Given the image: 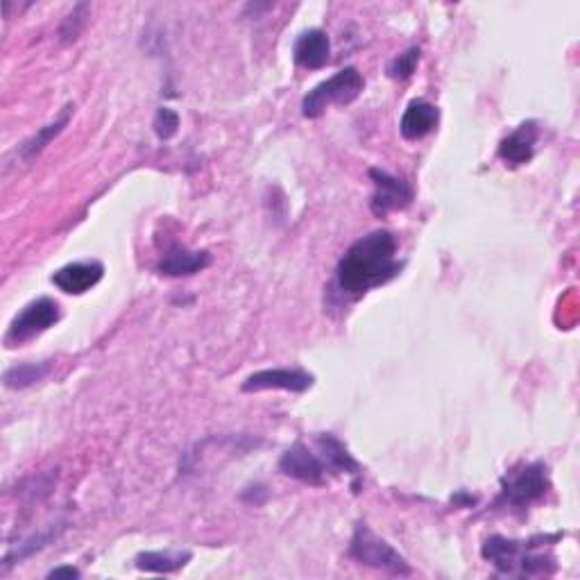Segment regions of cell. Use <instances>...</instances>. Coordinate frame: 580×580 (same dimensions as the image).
Masks as SVG:
<instances>
[{
  "instance_id": "obj_22",
  "label": "cell",
  "mask_w": 580,
  "mask_h": 580,
  "mask_svg": "<svg viewBox=\"0 0 580 580\" xmlns=\"http://www.w3.org/2000/svg\"><path fill=\"white\" fill-rule=\"evenodd\" d=\"M87 14H89V5L80 3V5L73 7V12L66 16L64 25H62V37L66 41H71V39L78 37L80 30H82V25H84V19H87Z\"/></svg>"
},
{
  "instance_id": "obj_6",
  "label": "cell",
  "mask_w": 580,
  "mask_h": 580,
  "mask_svg": "<svg viewBox=\"0 0 580 580\" xmlns=\"http://www.w3.org/2000/svg\"><path fill=\"white\" fill-rule=\"evenodd\" d=\"M59 318H62L59 304L55 300H50V297H39V300L30 302L19 315H16L14 322L10 324V331H7L5 336V343L10 347L28 343V340L41 336L50 327H55Z\"/></svg>"
},
{
  "instance_id": "obj_16",
  "label": "cell",
  "mask_w": 580,
  "mask_h": 580,
  "mask_svg": "<svg viewBox=\"0 0 580 580\" xmlns=\"http://www.w3.org/2000/svg\"><path fill=\"white\" fill-rule=\"evenodd\" d=\"M64 528H66L64 524H57V526L53 524V526H48L46 531L28 537V540L21 542L19 547H14L3 560V574H7V571H10L14 565H19V562H23L25 558H30V556H34V553L44 551L48 544H53L57 537L64 533Z\"/></svg>"
},
{
  "instance_id": "obj_21",
  "label": "cell",
  "mask_w": 580,
  "mask_h": 580,
  "mask_svg": "<svg viewBox=\"0 0 580 580\" xmlns=\"http://www.w3.org/2000/svg\"><path fill=\"white\" fill-rule=\"evenodd\" d=\"M179 127V114L170 107H161L155 116V132L161 141L173 139Z\"/></svg>"
},
{
  "instance_id": "obj_2",
  "label": "cell",
  "mask_w": 580,
  "mask_h": 580,
  "mask_svg": "<svg viewBox=\"0 0 580 580\" xmlns=\"http://www.w3.org/2000/svg\"><path fill=\"white\" fill-rule=\"evenodd\" d=\"M560 535H537L531 540H508V537L494 535L483 544V558L490 560L494 567L510 576H540L556 571V560L551 553H535L542 544L556 542Z\"/></svg>"
},
{
  "instance_id": "obj_20",
  "label": "cell",
  "mask_w": 580,
  "mask_h": 580,
  "mask_svg": "<svg viewBox=\"0 0 580 580\" xmlns=\"http://www.w3.org/2000/svg\"><path fill=\"white\" fill-rule=\"evenodd\" d=\"M420 48L413 46V48H408L406 53H402L399 57L392 59V62L388 64V78L390 80H408L411 75L415 73V68H417V62H420Z\"/></svg>"
},
{
  "instance_id": "obj_17",
  "label": "cell",
  "mask_w": 580,
  "mask_h": 580,
  "mask_svg": "<svg viewBox=\"0 0 580 580\" xmlns=\"http://www.w3.org/2000/svg\"><path fill=\"white\" fill-rule=\"evenodd\" d=\"M189 560V551H148L136 556V567L141 571H155V574H170V571L182 569Z\"/></svg>"
},
{
  "instance_id": "obj_13",
  "label": "cell",
  "mask_w": 580,
  "mask_h": 580,
  "mask_svg": "<svg viewBox=\"0 0 580 580\" xmlns=\"http://www.w3.org/2000/svg\"><path fill=\"white\" fill-rule=\"evenodd\" d=\"M438 123H440L438 107L426 100H413L402 116L399 132H402L406 141H417L424 139L426 134H431L435 127H438Z\"/></svg>"
},
{
  "instance_id": "obj_19",
  "label": "cell",
  "mask_w": 580,
  "mask_h": 580,
  "mask_svg": "<svg viewBox=\"0 0 580 580\" xmlns=\"http://www.w3.org/2000/svg\"><path fill=\"white\" fill-rule=\"evenodd\" d=\"M50 370H53V363L50 361H41V363H23V365H14L5 372V386L7 388H16V390H23V388H30L34 383L44 381Z\"/></svg>"
},
{
  "instance_id": "obj_10",
  "label": "cell",
  "mask_w": 580,
  "mask_h": 580,
  "mask_svg": "<svg viewBox=\"0 0 580 580\" xmlns=\"http://www.w3.org/2000/svg\"><path fill=\"white\" fill-rule=\"evenodd\" d=\"M105 277V266L100 261H78L59 268L53 275V284L68 295H84L96 288Z\"/></svg>"
},
{
  "instance_id": "obj_5",
  "label": "cell",
  "mask_w": 580,
  "mask_h": 580,
  "mask_svg": "<svg viewBox=\"0 0 580 580\" xmlns=\"http://www.w3.org/2000/svg\"><path fill=\"white\" fill-rule=\"evenodd\" d=\"M501 501L506 506L513 508H528L535 501L544 499V494L549 492V472L544 463L526 465L522 472L508 474L501 479Z\"/></svg>"
},
{
  "instance_id": "obj_12",
  "label": "cell",
  "mask_w": 580,
  "mask_h": 580,
  "mask_svg": "<svg viewBox=\"0 0 580 580\" xmlns=\"http://www.w3.org/2000/svg\"><path fill=\"white\" fill-rule=\"evenodd\" d=\"M293 57L302 68H311V71L327 66L331 57V41L327 32L318 28L302 32L293 46Z\"/></svg>"
},
{
  "instance_id": "obj_18",
  "label": "cell",
  "mask_w": 580,
  "mask_h": 580,
  "mask_svg": "<svg viewBox=\"0 0 580 580\" xmlns=\"http://www.w3.org/2000/svg\"><path fill=\"white\" fill-rule=\"evenodd\" d=\"M73 105H66L64 107V112L59 114L53 123L50 125H46L44 130H39L37 134L32 136L30 141H25L23 143V148H21V157L25 159V161H30V159H34L37 155H41V152L46 150V145L55 139L57 134H62L64 132V127L68 125V121H71V114H73Z\"/></svg>"
},
{
  "instance_id": "obj_1",
  "label": "cell",
  "mask_w": 580,
  "mask_h": 580,
  "mask_svg": "<svg viewBox=\"0 0 580 580\" xmlns=\"http://www.w3.org/2000/svg\"><path fill=\"white\" fill-rule=\"evenodd\" d=\"M402 270L397 261V238L386 229H377L368 236L358 238L349 247L345 257L338 261L336 284L345 297H361L395 279Z\"/></svg>"
},
{
  "instance_id": "obj_3",
  "label": "cell",
  "mask_w": 580,
  "mask_h": 580,
  "mask_svg": "<svg viewBox=\"0 0 580 580\" xmlns=\"http://www.w3.org/2000/svg\"><path fill=\"white\" fill-rule=\"evenodd\" d=\"M363 89V75L358 73V68L347 66L306 93V98L302 100V114L306 118H320L331 105H352Z\"/></svg>"
},
{
  "instance_id": "obj_23",
  "label": "cell",
  "mask_w": 580,
  "mask_h": 580,
  "mask_svg": "<svg viewBox=\"0 0 580 580\" xmlns=\"http://www.w3.org/2000/svg\"><path fill=\"white\" fill-rule=\"evenodd\" d=\"M48 578H80V571L75 567H57L50 571Z\"/></svg>"
},
{
  "instance_id": "obj_9",
  "label": "cell",
  "mask_w": 580,
  "mask_h": 580,
  "mask_svg": "<svg viewBox=\"0 0 580 580\" xmlns=\"http://www.w3.org/2000/svg\"><path fill=\"white\" fill-rule=\"evenodd\" d=\"M279 469L281 474L290 476V479L309 485H320L324 483V476H327V469H324L320 456L306 447L304 442H295V445L281 456Z\"/></svg>"
},
{
  "instance_id": "obj_15",
  "label": "cell",
  "mask_w": 580,
  "mask_h": 580,
  "mask_svg": "<svg viewBox=\"0 0 580 580\" xmlns=\"http://www.w3.org/2000/svg\"><path fill=\"white\" fill-rule=\"evenodd\" d=\"M211 266V254L204 250H184V247H175L170 250L164 259L159 261L157 270L166 277H191L198 272L207 270Z\"/></svg>"
},
{
  "instance_id": "obj_14",
  "label": "cell",
  "mask_w": 580,
  "mask_h": 580,
  "mask_svg": "<svg viewBox=\"0 0 580 580\" xmlns=\"http://www.w3.org/2000/svg\"><path fill=\"white\" fill-rule=\"evenodd\" d=\"M315 447H318V456L322 460V465L331 474H349L358 479L361 476V465L356 463L354 456L349 454L343 442L336 440L334 435H318L315 438Z\"/></svg>"
},
{
  "instance_id": "obj_8",
  "label": "cell",
  "mask_w": 580,
  "mask_h": 580,
  "mask_svg": "<svg viewBox=\"0 0 580 580\" xmlns=\"http://www.w3.org/2000/svg\"><path fill=\"white\" fill-rule=\"evenodd\" d=\"M313 374L297 368H277L254 372L243 383V392L259 390H288V392H306L313 388Z\"/></svg>"
},
{
  "instance_id": "obj_11",
  "label": "cell",
  "mask_w": 580,
  "mask_h": 580,
  "mask_svg": "<svg viewBox=\"0 0 580 580\" xmlns=\"http://www.w3.org/2000/svg\"><path fill=\"white\" fill-rule=\"evenodd\" d=\"M537 134H540V127L535 121L522 123L517 130L506 136L499 145V157L506 161L508 166H524L535 155V143Z\"/></svg>"
},
{
  "instance_id": "obj_7",
  "label": "cell",
  "mask_w": 580,
  "mask_h": 580,
  "mask_svg": "<svg viewBox=\"0 0 580 580\" xmlns=\"http://www.w3.org/2000/svg\"><path fill=\"white\" fill-rule=\"evenodd\" d=\"M370 177H372L374 186H377V191H374L372 200H370L374 216L386 218L390 211L406 209L408 204L413 202V189L404 182V179H399V177L390 175V173H386V170H379V168H372Z\"/></svg>"
},
{
  "instance_id": "obj_4",
  "label": "cell",
  "mask_w": 580,
  "mask_h": 580,
  "mask_svg": "<svg viewBox=\"0 0 580 580\" xmlns=\"http://www.w3.org/2000/svg\"><path fill=\"white\" fill-rule=\"evenodd\" d=\"M349 556L361 565L388 571L392 576H411L413 569L408 560L392 544L372 531L370 526L358 524L349 542Z\"/></svg>"
}]
</instances>
